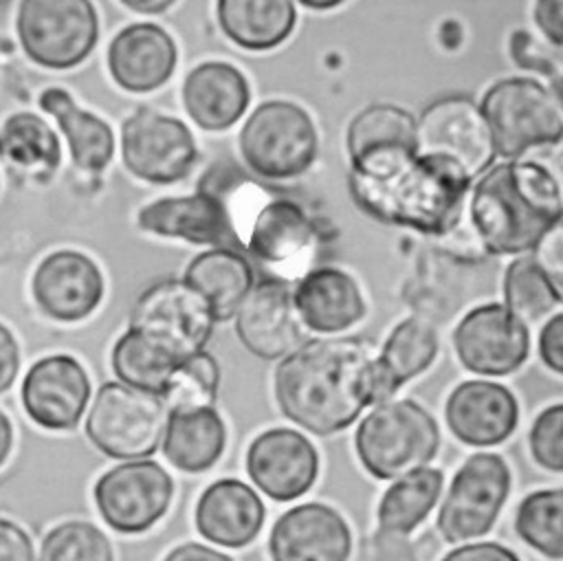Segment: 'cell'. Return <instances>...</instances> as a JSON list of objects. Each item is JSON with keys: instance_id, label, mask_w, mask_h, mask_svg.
I'll return each mask as SVG.
<instances>
[{"instance_id": "1", "label": "cell", "mask_w": 563, "mask_h": 561, "mask_svg": "<svg viewBox=\"0 0 563 561\" xmlns=\"http://www.w3.org/2000/svg\"><path fill=\"white\" fill-rule=\"evenodd\" d=\"M273 387L290 422L330 436L376 405L374 356L354 337L308 339L279 361Z\"/></svg>"}, {"instance_id": "2", "label": "cell", "mask_w": 563, "mask_h": 561, "mask_svg": "<svg viewBox=\"0 0 563 561\" xmlns=\"http://www.w3.org/2000/svg\"><path fill=\"white\" fill-rule=\"evenodd\" d=\"M473 178L418 150H385L350 161V191L372 218L440 235L453 229Z\"/></svg>"}, {"instance_id": "3", "label": "cell", "mask_w": 563, "mask_h": 561, "mask_svg": "<svg viewBox=\"0 0 563 561\" xmlns=\"http://www.w3.org/2000/svg\"><path fill=\"white\" fill-rule=\"evenodd\" d=\"M468 213L488 253L523 255L563 218L561 185L537 161L493 163L471 191Z\"/></svg>"}, {"instance_id": "4", "label": "cell", "mask_w": 563, "mask_h": 561, "mask_svg": "<svg viewBox=\"0 0 563 561\" xmlns=\"http://www.w3.org/2000/svg\"><path fill=\"white\" fill-rule=\"evenodd\" d=\"M354 449L363 469L376 480H396L429 466L440 449L435 418L416 400H383L356 427Z\"/></svg>"}, {"instance_id": "5", "label": "cell", "mask_w": 563, "mask_h": 561, "mask_svg": "<svg viewBox=\"0 0 563 561\" xmlns=\"http://www.w3.org/2000/svg\"><path fill=\"white\" fill-rule=\"evenodd\" d=\"M238 145L242 161L255 176L288 180L310 169L317 158L319 136L312 117L299 103L268 99L249 114Z\"/></svg>"}, {"instance_id": "6", "label": "cell", "mask_w": 563, "mask_h": 561, "mask_svg": "<svg viewBox=\"0 0 563 561\" xmlns=\"http://www.w3.org/2000/svg\"><path fill=\"white\" fill-rule=\"evenodd\" d=\"M495 154L519 158L532 147L556 145L563 139V112L552 92L530 77L495 81L482 97Z\"/></svg>"}, {"instance_id": "7", "label": "cell", "mask_w": 563, "mask_h": 561, "mask_svg": "<svg viewBox=\"0 0 563 561\" xmlns=\"http://www.w3.org/2000/svg\"><path fill=\"white\" fill-rule=\"evenodd\" d=\"M167 422L165 398L121 381L97 389L86 418V436L95 449L117 460H141L163 442Z\"/></svg>"}, {"instance_id": "8", "label": "cell", "mask_w": 563, "mask_h": 561, "mask_svg": "<svg viewBox=\"0 0 563 561\" xmlns=\"http://www.w3.org/2000/svg\"><path fill=\"white\" fill-rule=\"evenodd\" d=\"M15 29L29 59L68 70L97 46L99 15L90 0H20Z\"/></svg>"}, {"instance_id": "9", "label": "cell", "mask_w": 563, "mask_h": 561, "mask_svg": "<svg viewBox=\"0 0 563 561\" xmlns=\"http://www.w3.org/2000/svg\"><path fill=\"white\" fill-rule=\"evenodd\" d=\"M510 469L499 453L468 455L455 471L435 526L444 541L464 543L486 535L510 493Z\"/></svg>"}, {"instance_id": "10", "label": "cell", "mask_w": 563, "mask_h": 561, "mask_svg": "<svg viewBox=\"0 0 563 561\" xmlns=\"http://www.w3.org/2000/svg\"><path fill=\"white\" fill-rule=\"evenodd\" d=\"M216 323L202 295L185 279L174 277L145 288L130 315L132 330H139L178 359L205 350Z\"/></svg>"}, {"instance_id": "11", "label": "cell", "mask_w": 563, "mask_h": 561, "mask_svg": "<svg viewBox=\"0 0 563 561\" xmlns=\"http://www.w3.org/2000/svg\"><path fill=\"white\" fill-rule=\"evenodd\" d=\"M101 519L123 535H139L161 521L172 504L174 482L154 460H125L95 484Z\"/></svg>"}, {"instance_id": "12", "label": "cell", "mask_w": 563, "mask_h": 561, "mask_svg": "<svg viewBox=\"0 0 563 561\" xmlns=\"http://www.w3.org/2000/svg\"><path fill=\"white\" fill-rule=\"evenodd\" d=\"M121 156L132 176L167 185L191 172L198 147L180 119L141 106L121 125Z\"/></svg>"}, {"instance_id": "13", "label": "cell", "mask_w": 563, "mask_h": 561, "mask_svg": "<svg viewBox=\"0 0 563 561\" xmlns=\"http://www.w3.org/2000/svg\"><path fill=\"white\" fill-rule=\"evenodd\" d=\"M418 152L446 158L471 178L482 176L497 156L482 108L464 95L440 97L422 110Z\"/></svg>"}, {"instance_id": "14", "label": "cell", "mask_w": 563, "mask_h": 561, "mask_svg": "<svg viewBox=\"0 0 563 561\" xmlns=\"http://www.w3.org/2000/svg\"><path fill=\"white\" fill-rule=\"evenodd\" d=\"M453 350L468 372L506 376L530 354L528 323L504 304L475 306L455 326Z\"/></svg>"}, {"instance_id": "15", "label": "cell", "mask_w": 563, "mask_h": 561, "mask_svg": "<svg viewBox=\"0 0 563 561\" xmlns=\"http://www.w3.org/2000/svg\"><path fill=\"white\" fill-rule=\"evenodd\" d=\"M22 407L44 429H75L90 400V378L70 354H51L35 361L22 381Z\"/></svg>"}, {"instance_id": "16", "label": "cell", "mask_w": 563, "mask_h": 561, "mask_svg": "<svg viewBox=\"0 0 563 561\" xmlns=\"http://www.w3.org/2000/svg\"><path fill=\"white\" fill-rule=\"evenodd\" d=\"M246 473L271 499L290 502L312 488L319 475V453L301 431L275 427L249 444Z\"/></svg>"}, {"instance_id": "17", "label": "cell", "mask_w": 563, "mask_h": 561, "mask_svg": "<svg viewBox=\"0 0 563 561\" xmlns=\"http://www.w3.org/2000/svg\"><path fill=\"white\" fill-rule=\"evenodd\" d=\"M33 299L40 310L62 323L90 317L103 299V275L86 253L62 249L46 255L33 273Z\"/></svg>"}, {"instance_id": "18", "label": "cell", "mask_w": 563, "mask_h": 561, "mask_svg": "<svg viewBox=\"0 0 563 561\" xmlns=\"http://www.w3.org/2000/svg\"><path fill=\"white\" fill-rule=\"evenodd\" d=\"M352 532L339 510L306 502L282 513L271 528V561H347Z\"/></svg>"}, {"instance_id": "19", "label": "cell", "mask_w": 563, "mask_h": 561, "mask_svg": "<svg viewBox=\"0 0 563 561\" xmlns=\"http://www.w3.org/2000/svg\"><path fill=\"white\" fill-rule=\"evenodd\" d=\"M233 319L238 339L257 359L277 361L303 343L292 288L282 279L255 282Z\"/></svg>"}, {"instance_id": "20", "label": "cell", "mask_w": 563, "mask_h": 561, "mask_svg": "<svg viewBox=\"0 0 563 561\" xmlns=\"http://www.w3.org/2000/svg\"><path fill=\"white\" fill-rule=\"evenodd\" d=\"M136 224L161 238L240 249L231 211L213 191L200 189L189 196L158 198L139 211Z\"/></svg>"}, {"instance_id": "21", "label": "cell", "mask_w": 563, "mask_h": 561, "mask_svg": "<svg viewBox=\"0 0 563 561\" xmlns=\"http://www.w3.org/2000/svg\"><path fill=\"white\" fill-rule=\"evenodd\" d=\"M444 418L460 442L493 447L501 444L515 431L519 405L506 385L475 378L460 383L449 394Z\"/></svg>"}, {"instance_id": "22", "label": "cell", "mask_w": 563, "mask_h": 561, "mask_svg": "<svg viewBox=\"0 0 563 561\" xmlns=\"http://www.w3.org/2000/svg\"><path fill=\"white\" fill-rule=\"evenodd\" d=\"M178 62L172 35L152 22L121 29L108 46V70L114 84L128 92H152L174 73Z\"/></svg>"}, {"instance_id": "23", "label": "cell", "mask_w": 563, "mask_h": 561, "mask_svg": "<svg viewBox=\"0 0 563 561\" xmlns=\"http://www.w3.org/2000/svg\"><path fill=\"white\" fill-rule=\"evenodd\" d=\"M299 321L319 334H339L365 317V299L356 279L336 266H317L292 288Z\"/></svg>"}, {"instance_id": "24", "label": "cell", "mask_w": 563, "mask_h": 561, "mask_svg": "<svg viewBox=\"0 0 563 561\" xmlns=\"http://www.w3.org/2000/svg\"><path fill=\"white\" fill-rule=\"evenodd\" d=\"M264 504L253 486L235 477L209 484L196 504V528L209 543L244 548L262 530Z\"/></svg>"}, {"instance_id": "25", "label": "cell", "mask_w": 563, "mask_h": 561, "mask_svg": "<svg viewBox=\"0 0 563 561\" xmlns=\"http://www.w3.org/2000/svg\"><path fill=\"white\" fill-rule=\"evenodd\" d=\"M249 101V81L229 62H202L183 81L185 110L202 130L231 128L246 112Z\"/></svg>"}, {"instance_id": "26", "label": "cell", "mask_w": 563, "mask_h": 561, "mask_svg": "<svg viewBox=\"0 0 563 561\" xmlns=\"http://www.w3.org/2000/svg\"><path fill=\"white\" fill-rule=\"evenodd\" d=\"M183 279L202 295L216 321H229L255 286V273L240 249L213 246L198 253Z\"/></svg>"}, {"instance_id": "27", "label": "cell", "mask_w": 563, "mask_h": 561, "mask_svg": "<svg viewBox=\"0 0 563 561\" xmlns=\"http://www.w3.org/2000/svg\"><path fill=\"white\" fill-rule=\"evenodd\" d=\"M227 444L224 420L218 409H167V422L161 449L172 466L185 473L211 469Z\"/></svg>"}, {"instance_id": "28", "label": "cell", "mask_w": 563, "mask_h": 561, "mask_svg": "<svg viewBox=\"0 0 563 561\" xmlns=\"http://www.w3.org/2000/svg\"><path fill=\"white\" fill-rule=\"evenodd\" d=\"M435 356V328L420 317H409L400 321L383 343L378 356H374L376 405L394 398V394L405 383L429 370Z\"/></svg>"}, {"instance_id": "29", "label": "cell", "mask_w": 563, "mask_h": 561, "mask_svg": "<svg viewBox=\"0 0 563 561\" xmlns=\"http://www.w3.org/2000/svg\"><path fill=\"white\" fill-rule=\"evenodd\" d=\"M314 240L306 209L290 198H273L253 216L246 251L266 264H288L301 257Z\"/></svg>"}, {"instance_id": "30", "label": "cell", "mask_w": 563, "mask_h": 561, "mask_svg": "<svg viewBox=\"0 0 563 561\" xmlns=\"http://www.w3.org/2000/svg\"><path fill=\"white\" fill-rule=\"evenodd\" d=\"M220 31L246 51H271L295 29L292 0H216Z\"/></svg>"}, {"instance_id": "31", "label": "cell", "mask_w": 563, "mask_h": 561, "mask_svg": "<svg viewBox=\"0 0 563 561\" xmlns=\"http://www.w3.org/2000/svg\"><path fill=\"white\" fill-rule=\"evenodd\" d=\"M40 108L57 119L75 167L92 174L108 167L114 154V134L101 117L79 108L70 92L59 86H51L40 95Z\"/></svg>"}, {"instance_id": "32", "label": "cell", "mask_w": 563, "mask_h": 561, "mask_svg": "<svg viewBox=\"0 0 563 561\" xmlns=\"http://www.w3.org/2000/svg\"><path fill=\"white\" fill-rule=\"evenodd\" d=\"M442 486L444 475L433 466H422L391 480L378 502V530L407 537L433 510Z\"/></svg>"}, {"instance_id": "33", "label": "cell", "mask_w": 563, "mask_h": 561, "mask_svg": "<svg viewBox=\"0 0 563 561\" xmlns=\"http://www.w3.org/2000/svg\"><path fill=\"white\" fill-rule=\"evenodd\" d=\"M345 147L350 161L385 150H418V119L396 103H372L350 121Z\"/></svg>"}, {"instance_id": "34", "label": "cell", "mask_w": 563, "mask_h": 561, "mask_svg": "<svg viewBox=\"0 0 563 561\" xmlns=\"http://www.w3.org/2000/svg\"><path fill=\"white\" fill-rule=\"evenodd\" d=\"M183 359L161 348L139 330L128 328L112 348V370L130 387L165 396L169 378Z\"/></svg>"}, {"instance_id": "35", "label": "cell", "mask_w": 563, "mask_h": 561, "mask_svg": "<svg viewBox=\"0 0 563 561\" xmlns=\"http://www.w3.org/2000/svg\"><path fill=\"white\" fill-rule=\"evenodd\" d=\"M0 158L15 167L53 172L62 158L55 130L33 112H15L0 125Z\"/></svg>"}, {"instance_id": "36", "label": "cell", "mask_w": 563, "mask_h": 561, "mask_svg": "<svg viewBox=\"0 0 563 561\" xmlns=\"http://www.w3.org/2000/svg\"><path fill=\"white\" fill-rule=\"evenodd\" d=\"M515 530L534 552L563 561V486L526 495L515 513Z\"/></svg>"}, {"instance_id": "37", "label": "cell", "mask_w": 563, "mask_h": 561, "mask_svg": "<svg viewBox=\"0 0 563 561\" xmlns=\"http://www.w3.org/2000/svg\"><path fill=\"white\" fill-rule=\"evenodd\" d=\"M561 304L559 286L528 253L515 257L504 273V306L526 323L539 321Z\"/></svg>"}, {"instance_id": "38", "label": "cell", "mask_w": 563, "mask_h": 561, "mask_svg": "<svg viewBox=\"0 0 563 561\" xmlns=\"http://www.w3.org/2000/svg\"><path fill=\"white\" fill-rule=\"evenodd\" d=\"M218 387H220L218 361L207 350H200L196 354L185 356L176 365L163 398L167 409L211 407L218 398Z\"/></svg>"}, {"instance_id": "39", "label": "cell", "mask_w": 563, "mask_h": 561, "mask_svg": "<svg viewBox=\"0 0 563 561\" xmlns=\"http://www.w3.org/2000/svg\"><path fill=\"white\" fill-rule=\"evenodd\" d=\"M37 561H114V552L95 524L64 521L44 535Z\"/></svg>"}, {"instance_id": "40", "label": "cell", "mask_w": 563, "mask_h": 561, "mask_svg": "<svg viewBox=\"0 0 563 561\" xmlns=\"http://www.w3.org/2000/svg\"><path fill=\"white\" fill-rule=\"evenodd\" d=\"M528 447L541 469L563 473V403L550 405L534 418Z\"/></svg>"}, {"instance_id": "41", "label": "cell", "mask_w": 563, "mask_h": 561, "mask_svg": "<svg viewBox=\"0 0 563 561\" xmlns=\"http://www.w3.org/2000/svg\"><path fill=\"white\" fill-rule=\"evenodd\" d=\"M534 262L561 288L563 286V218L552 224L530 251Z\"/></svg>"}, {"instance_id": "42", "label": "cell", "mask_w": 563, "mask_h": 561, "mask_svg": "<svg viewBox=\"0 0 563 561\" xmlns=\"http://www.w3.org/2000/svg\"><path fill=\"white\" fill-rule=\"evenodd\" d=\"M358 561H416L413 550L402 535L376 530L363 546Z\"/></svg>"}, {"instance_id": "43", "label": "cell", "mask_w": 563, "mask_h": 561, "mask_svg": "<svg viewBox=\"0 0 563 561\" xmlns=\"http://www.w3.org/2000/svg\"><path fill=\"white\" fill-rule=\"evenodd\" d=\"M539 356L548 370L563 376V312L552 315L541 328Z\"/></svg>"}, {"instance_id": "44", "label": "cell", "mask_w": 563, "mask_h": 561, "mask_svg": "<svg viewBox=\"0 0 563 561\" xmlns=\"http://www.w3.org/2000/svg\"><path fill=\"white\" fill-rule=\"evenodd\" d=\"M0 561H35L33 541L22 526L0 517Z\"/></svg>"}, {"instance_id": "45", "label": "cell", "mask_w": 563, "mask_h": 561, "mask_svg": "<svg viewBox=\"0 0 563 561\" xmlns=\"http://www.w3.org/2000/svg\"><path fill=\"white\" fill-rule=\"evenodd\" d=\"M442 561H521L510 548L497 541H475L462 543L444 554Z\"/></svg>"}, {"instance_id": "46", "label": "cell", "mask_w": 563, "mask_h": 561, "mask_svg": "<svg viewBox=\"0 0 563 561\" xmlns=\"http://www.w3.org/2000/svg\"><path fill=\"white\" fill-rule=\"evenodd\" d=\"M534 24L554 46H563V0H534Z\"/></svg>"}, {"instance_id": "47", "label": "cell", "mask_w": 563, "mask_h": 561, "mask_svg": "<svg viewBox=\"0 0 563 561\" xmlns=\"http://www.w3.org/2000/svg\"><path fill=\"white\" fill-rule=\"evenodd\" d=\"M20 370V345L13 332L0 323V394L7 392Z\"/></svg>"}, {"instance_id": "48", "label": "cell", "mask_w": 563, "mask_h": 561, "mask_svg": "<svg viewBox=\"0 0 563 561\" xmlns=\"http://www.w3.org/2000/svg\"><path fill=\"white\" fill-rule=\"evenodd\" d=\"M163 561H233V559L211 546L189 541V543L176 546Z\"/></svg>"}, {"instance_id": "49", "label": "cell", "mask_w": 563, "mask_h": 561, "mask_svg": "<svg viewBox=\"0 0 563 561\" xmlns=\"http://www.w3.org/2000/svg\"><path fill=\"white\" fill-rule=\"evenodd\" d=\"M123 7L136 11V13H145V15H154V13H163L167 11L176 0H119Z\"/></svg>"}, {"instance_id": "50", "label": "cell", "mask_w": 563, "mask_h": 561, "mask_svg": "<svg viewBox=\"0 0 563 561\" xmlns=\"http://www.w3.org/2000/svg\"><path fill=\"white\" fill-rule=\"evenodd\" d=\"M11 449H13V427L9 416L0 409V466L9 460Z\"/></svg>"}, {"instance_id": "51", "label": "cell", "mask_w": 563, "mask_h": 561, "mask_svg": "<svg viewBox=\"0 0 563 561\" xmlns=\"http://www.w3.org/2000/svg\"><path fill=\"white\" fill-rule=\"evenodd\" d=\"M299 2L308 9H314V11H328V9H334V7L343 4L345 0H299Z\"/></svg>"}, {"instance_id": "52", "label": "cell", "mask_w": 563, "mask_h": 561, "mask_svg": "<svg viewBox=\"0 0 563 561\" xmlns=\"http://www.w3.org/2000/svg\"><path fill=\"white\" fill-rule=\"evenodd\" d=\"M550 92H552L556 106H559L561 112H563V75L554 77V81H552V86H550Z\"/></svg>"}]
</instances>
